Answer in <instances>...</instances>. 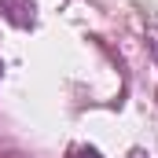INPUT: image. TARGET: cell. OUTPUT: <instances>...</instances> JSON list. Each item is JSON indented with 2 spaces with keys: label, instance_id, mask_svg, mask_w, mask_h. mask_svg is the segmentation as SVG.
<instances>
[{
  "label": "cell",
  "instance_id": "4",
  "mask_svg": "<svg viewBox=\"0 0 158 158\" xmlns=\"http://www.w3.org/2000/svg\"><path fill=\"white\" fill-rule=\"evenodd\" d=\"M4 158H19V155H4Z\"/></svg>",
  "mask_w": 158,
  "mask_h": 158
},
{
  "label": "cell",
  "instance_id": "3",
  "mask_svg": "<svg viewBox=\"0 0 158 158\" xmlns=\"http://www.w3.org/2000/svg\"><path fill=\"white\" fill-rule=\"evenodd\" d=\"M147 40H151V55L158 63V19H151V30H147Z\"/></svg>",
  "mask_w": 158,
  "mask_h": 158
},
{
  "label": "cell",
  "instance_id": "5",
  "mask_svg": "<svg viewBox=\"0 0 158 158\" xmlns=\"http://www.w3.org/2000/svg\"><path fill=\"white\" fill-rule=\"evenodd\" d=\"M0 74H4V63H0Z\"/></svg>",
  "mask_w": 158,
  "mask_h": 158
},
{
  "label": "cell",
  "instance_id": "1",
  "mask_svg": "<svg viewBox=\"0 0 158 158\" xmlns=\"http://www.w3.org/2000/svg\"><path fill=\"white\" fill-rule=\"evenodd\" d=\"M0 15L11 26H19V30H33V22H37L33 0H0Z\"/></svg>",
  "mask_w": 158,
  "mask_h": 158
},
{
  "label": "cell",
  "instance_id": "2",
  "mask_svg": "<svg viewBox=\"0 0 158 158\" xmlns=\"http://www.w3.org/2000/svg\"><path fill=\"white\" fill-rule=\"evenodd\" d=\"M66 158H103L96 147H88V143H77V147H70V155Z\"/></svg>",
  "mask_w": 158,
  "mask_h": 158
}]
</instances>
